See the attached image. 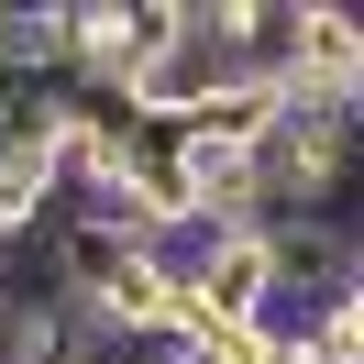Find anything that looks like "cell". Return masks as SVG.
Returning <instances> with one entry per match:
<instances>
[{
  "instance_id": "cell-1",
  "label": "cell",
  "mask_w": 364,
  "mask_h": 364,
  "mask_svg": "<svg viewBox=\"0 0 364 364\" xmlns=\"http://www.w3.org/2000/svg\"><path fill=\"white\" fill-rule=\"evenodd\" d=\"M243 89V0H177V45L155 55L144 77V111H188V100H221Z\"/></svg>"
},
{
  "instance_id": "cell-2",
  "label": "cell",
  "mask_w": 364,
  "mask_h": 364,
  "mask_svg": "<svg viewBox=\"0 0 364 364\" xmlns=\"http://www.w3.org/2000/svg\"><path fill=\"white\" fill-rule=\"evenodd\" d=\"M298 45H309V0H243V77L287 89V77H298Z\"/></svg>"
}]
</instances>
